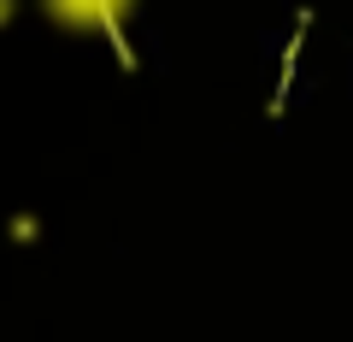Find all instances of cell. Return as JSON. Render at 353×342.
<instances>
[{
  "mask_svg": "<svg viewBox=\"0 0 353 342\" xmlns=\"http://www.w3.org/2000/svg\"><path fill=\"white\" fill-rule=\"evenodd\" d=\"M48 18H59V24H88V30H101V24H112V18H130V6H48Z\"/></svg>",
  "mask_w": 353,
  "mask_h": 342,
  "instance_id": "6da1fadb",
  "label": "cell"
}]
</instances>
